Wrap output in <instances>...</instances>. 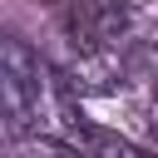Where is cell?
Instances as JSON below:
<instances>
[{"label": "cell", "mask_w": 158, "mask_h": 158, "mask_svg": "<svg viewBox=\"0 0 158 158\" xmlns=\"http://www.w3.org/2000/svg\"><path fill=\"white\" fill-rule=\"evenodd\" d=\"M148 133L158 138V84H153V94H148Z\"/></svg>", "instance_id": "4"}, {"label": "cell", "mask_w": 158, "mask_h": 158, "mask_svg": "<svg viewBox=\"0 0 158 158\" xmlns=\"http://www.w3.org/2000/svg\"><path fill=\"white\" fill-rule=\"evenodd\" d=\"M0 118L15 133L64 138V143H84L89 128L74 118V89L15 30H0Z\"/></svg>", "instance_id": "1"}, {"label": "cell", "mask_w": 158, "mask_h": 158, "mask_svg": "<svg viewBox=\"0 0 158 158\" xmlns=\"http://www.w3.org/2000/svg\"><path fill=\"white\" fill-rule=\"evenodd\" d=\"M84 143H89V158H158L153 148H138V143L104 133V128H84Z\"/></svg>", "instance_id": "3"}, {"label": "cell", "mask_w": 158, "mask_h": 158, "mask_svg": "<svg viewBox=\"0 0 158 158\" xmlns=\"http://www.w3.org/2000/svg\"><path fill=\"white\" fill-rule=\"evenodd\" d=\"M59 25H64V40H69L74 59L118 54V49L143 40V20H138L133 0H69Z\"/></svg>", "instance_id": "2"}]
</instances>
